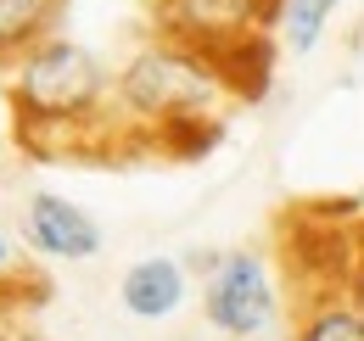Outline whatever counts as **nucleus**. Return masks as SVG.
Segmentation results:
<instances>
[{"label":"nucleus","instance_id":"obj_1","mask_svg":"<svg viewBox=\"0 0 364 341\" xmlns=\"http://www.w3.org/2000/svg\"><path fill=\"white\" fill-rule=\"evenodd\" d=\"M6 101L17 118V140L34 157L79 151V140L95 134L112 107V73L79 40L50 34L6 73Z\"/></svg>","mask_w":364,"mask_h":341},{"label":"nucleus","instance_id":"obj_2","mask_svg":"<svg viewBox=\"0 0 364 341\" xmlns=\"http://www.w3.org/2000/svg\"><path fill=\"white\" fill-rule=\"evenodd\" d=\"M235 101L219 56L180 45L168 34H151L146 45L129 50V62L112 73V107L124 112V124L151 129V140H163L180 124H202V118H225Z\"/></svg>","mask_w":364,"mask_h":341},{"label":"nucleus","instance_id":"obj_3","mask_svg":"<svg viewBox=\"0 0 364 341\" xmlns=\"http://www.w3.org/2000/svg\"><path fill=\"white\" fill-rule=\"evenodd\" d=\"M202 319L230 341H258L280 325V286L258 252H219L202 274Z\"/></svg>","mask_w":364,"mask_h":341},{"label":"nucleus","instance_id":"obj_4","mask_svg":"<svg viewBox=\"0 0 364 341\" xmlns=\"http://www.w3.org/2000/svg\"><path fill=\"white\" fill-rule=\"evenodd\" d=\"M274 11L280 0H151L157 34L196 45L208 56H225L258 34H274Z\"/></svg>","mask_w":364,"mask_h":341},{"label":"nucleus","instance_id":"obj_5","mask_svg":"<svg viewBox=\"0 0 364 341\" xmlns=\"http://www.w3.org/2000/svg\"><path fill=\"white\" fill-rule=\"evenodd\" d=\"M23 241L40 257H56V263H85V257L101 252V224H95L79 202L56 196V190H34L23 202Z\"/></svg>","mask_w":364,"mask_h":341},{"label":"nucleus","instance_id":"obj_6","mask_svg":"<svg viewBox=\"0 0 364 341\" xmlns=\"http://www.w3.org/2000/svg\"><path fill=\"white\" fill-rule=\"evenodd\" d=\"M185 291H191V274H185L180 257H135L118 280V302L129 319H146V325H163L185 308Z\"/></svg>","mask_w":364,"mask_h":341},{"label":"nucleus","instance_id":"obj_7","mask_svg":"<svg viewBox=\"0 0 364 341\" xmlns=\"http://www.w3.org/2000/svg\"><path fill=\"white\" fill-rule=\"evenodd\" d=\"M291 341H364V308L353 302L348 286L303 291L297 319H291Z\"/></svg>","mask_w":364,"mask_h":341},{"label":"nucleus","instance_id":"obj_8","mask_svg":"<svg viewBox=\"0 0 364 341\" xmlns=\"http://www.w3.org/2000/svg\"><path fill=\"white\" fill-rule=\"evenodd\" d=\"M62 23V0H0V73H11Z\"/></svg>","mask_w":364,"mask_h":341},{"label":"nucleus","instance_id":"obj_9","mask_svg":"<svg viewBox=\"0 0 364 341\" xmlns=\"http://www.w3.org/2000/svg\"><path fill=\"white\" fill-rule=\"evenodd\" d=\"M274 45H280L274 34H258V40H247V45H235V50L219 56V67H225L235 101H258V95L269 90V79H274Z\"/></svg>","mask_w":364,"mask_h":341},{"label":"nucleus","instance_id":"obj_10","mask_svg":"<svg viewBox=\"0 0 364 341\" xmlns=\"http://www.w3.org/2000/svg\"><path fill=\"white\" fill-rule=\"evenodd\" d=\"M331 11H336V0H280V11H274V40L286 45L291 56H309V50L325 40Z\"/></svg>","mask_w":364,"mask_h":341},{"label":"nucleus","instance_id":"obj_11","mask_svg":"<svg viewBox=\"0 0 364 341\" xmlns=\"http://www.w3.org/2000/svg\"><path fill=\"white\" fill-rule=\"evenodd\" d=\"M219 140H225V118H202V124L168 129L157 146H163V151H174V157H202V151H213Z\"/></svg>","mask_w":364,"mask_h":341},{"label":"nucleus","instance_id":"obj_12","mask_svg":"<svg viewBox=\"0 0 364 341\" xmlns=\"http://www.w3.org/2000/svg\"><path fill=\"white\" fill-rule=\"evenodd\" d=\"M17 286H23V257L11 247V235L0 229V291H17Z\"/></svg>","mask_w":364,"mask_h":341},{"label":"nucleus","instance_id":"obj_13","mask_svg":"<svg viewBox=\"0 0 364 341\" xmlns=\"http://www.w3.org/2000/svg\"><path fill=\"white\" fill-rule=\"evenodd\" d=\"M348 291H353V302L364 308V252H359V269H353V280H348Z\"/></svg>","mask_w":364,"mask_h":341}]
</instances>
